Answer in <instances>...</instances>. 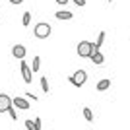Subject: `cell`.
I'll return each instance as SVG.
<instances>
[{
	"label": "cell",
	"instance_id": "cell-4",
	"mask_svg": "<svg viewBox=\"0 0 130 130\" xmlns=\"http://www.w3.org/2000/svg\"><path fill=\"white\" fill-rule=\"evenodd\" d=\"M14 105V99L6 93H0V113H8V109Z\"/></svg>",
	"mask_w": 130,
	"mask_h": 130
},
{
	"label": "cell",
	"instance_id": "cell-19",
	"mask_svg": "<svg viewBox=\"0 0 130 130\" xmlns=\"http://www.w3.org/2000/svg\"><path fill=\"white\" fill-rule=\"evenodd\" d=\"M25 97H29V99H33V101H37L39 97H35V95H33V93H25Z\"/></svg>",
	"mask_w": 130,
	"mask_h": 130
},
{
	"label": "cell",
	"instance_id": "cell-2",
	"mask_svg": "<svg viewBox=\"0 0 130 130\" xmlns=\"http://www.w3.org/2000/svg\"><path fill=\"white\" fill-rule=\"evenodd\" d=\"M93 53V43L89 41H80L78 43V54H80V58H89Z\"/></svg>",
	"mask_w": 130,
	"mask_h": 130
},
{
	"label": "cell",
	"instance_id": "cell-9",
	"mask_svg": "<svg viewBox=\"0 0 130 130\" xmlns=\"http://www.w3.org/2000/svg\"><path fill=\"white\" fill-rule=\"evenodd\" d=\"M105 35H107L105 31H101V33L97 35V41L93 43V51H99V49H101V45H103V41H105Z\"/></svg>",
	"mask_w": 130,
	"mask_h": 130
},
{
	"label": "cell",
	"instance_id": "cell-10",
	"mask_svg": "<svg viewBox=\"0 0 130 130\" xmlns=\"http://www.w3.org/2000/svg\"><path fill=\"white\" fill-rule=\"evenodd\" d=\"M72 12H68V10H62V12H56V20H72Z\"/></svg>",
	"mask_w": 130,
	"mask_h": 130
},
{
	"label": "cell",
	"instance_id": "cell-20",
	"mask_svg": "<svg viewBox=\"0 0 130 130\" xmlns=\"http://www.w3.org/2000/svg\"><path fill=\"white\" fill-rule=\"evenodd\" d=\"M54 2H56V4H62V6L68 4V0H54Z\"/></svg>",
	"mask_w": 130,
	"mask_h": 130
},
{
	"label": "cell",
	"instance_id": "cell-23",
	"mask_svg": "<svg viewBox=\"0 0 130 130\" xmlns=\"http://www.w3.org/2000/svg\"><path fill=\"white\" fill-rule=\"evenodd\" d=\"M107 2H113V0H107Z\"/></svg>",
	"mask_w": 130,
	"mask_h": 130
},
{
	"label": "cell",
	"instance_id": "cell-18",
	"mask_svg": "<svg viewBox=\"0 0 130 130\" xmlns=\"http://www.w3.org/2000/svg\"><path fill=\"white\" fill-rule=\"evenodd\" d=\"M76 6H86V0H72Z\"/></svg>",
	"mask_w": 130,
	"mask_h": 130
},
{
	"label": "cell",
	"instance_id": "cell-13",
	"mask_svg": "<svg viewBox=\"0 0 130 130\" xmlns=\"http://www.w3.org/2000/svg\"><path fill=\"white\" fill-rule=\"evenodd\" d=\"M84 117H86V120H89V122L93 120V113H91L89 107H84Z\"/></svg>",
	"mask_w": 130,
	"mask_h": 130
},
{
	"label": "cell",
	"instance_id": "cell-21",
	"mask_svg": "<svg viewBox=\"0 0 130 130\" xmlns=\"http://www.w3.org/2000/svg\"><path fill=\"white\" fill-rule=\"evenodd\" d=\"M35 124H37V128L41 130V119H35Z\"/></svg>",
	"mask_w": 130,
	"mask_h": 130
},
{
	"label": "cell",
	"instance_id": "cell-6",
	"mask_svg": "<svg viewBox=\"0 0 130 130\" xmlns=\"http://www.w3.org/2000/svg\"><path fill=\"white\" fill-rule=\"evenodd\" d=\"M12 54L20 60L25 58V47H23V45H14V47H12Z\"/></svg>",
	"mask_w": 130,
	"mask_h": 130
},
{
	"label": "cell",
	"instance_id": "cell-3",
	"mask_svg": "<svg viewBox=\"0 0 130 130\" xmlns=\"http://www.w3.org/2000/svg\"><path fill=\"white\" fill-rule=\"evenodd\" d=\"M86 80H87L86 70H78V72H74V74L68 78V82H72V86H76V87H82L84 84H86Z\"/></svg>",
	"mask_w": 130,
	"mask_h": 130
},
{
	"label": "cell",
	"instance_id": "cell-15",
	"mask_svg": "<svg viewBox=\"0 0 130 130\" xmlns=\"http://www.w3.org/2000/svg\"><path fill=\"white\" fill-rule=\"evenodd\" d=\"M25 128L27 130H39L37 124H35V120H25Z\"/></svg>",
	"mask_w": 130,
	"mask_h": 130
},
{
	"label": "cell",
	"instance_id": "cell-7",
	"mask_svg": "<svg viewBox=\"0 0 130 130\" xmlns=\"http://www.w3.org/2000/svg\"><path fill=\"white\" fill-rule=\"evenodd\" d=\"M14 105H16L18 109H23V111H27L29 109V101L23 97H14Z\"/></svg>",
	"mask_w": 130,
	"mask_h": 130
},
{
	"label": "cell",
	"instance_id": "cell-14",
	"mask_svg": "<svg viewBox=\"0 0 130 130\" xmlns=\"http://www.w3.org/2000/svg\"><path fill=\"white\" fill-rule=\"evenodd\" d=\"M22 23L23 25H29V23H31V14H29V12H25V14H23V20H22Z\"/></svg>",
	"mask_w": 130,
	"mask_h": 130
},
{
	"label": "cell",
	"instance_id": "cell-8",
	"mask_svg": "<svg viewBox=\"0 0 130 130\" xmlns=\"http://www.w3.org/2000/svg\"><path fill=\"white\" fill-rule=\"evenodd\" d=\"M89 58H91L93 60V64H103V60H105V56H103V54H101V53H99V51H93V53H91V56H89Z\"/></svg>",
	"mask_w": 130,
	"mask_h": 130
},
{
	"label": "cell",
	"instance_id": "cell-11",
	"mask_svg": "<svg viewBox=\"0 0 130 130\" xmlns=\"http://www.w3.org/2000/svg\"><path fill=\"white\" fill-rule=\"evenodd\" d=\"M109 86H111V80H101V82H97V91H105V89H109Z\"/></svg>",
	"mask_w": 130,
	"mask_h": 130
},
{
	"label": "cell",
	"instance_id": "cell-17",
	"mask_svg": "<svg viewBox=\"0 0 130 130\" xmlns=\"http://www.w3.org/2000/svg\"><path fill=\"white\" fill-rule=\"evenodd\" d=\"M8 113H10V117H12V120H18V113H16V111H14V109H8Z\"/></svg>",
	"mask_w": 130,
	"mask_h": 130
},
{
	"label": "cell",
	"instance_id": "cell-5",
	"mask_svg": "<svg viewBox=\"0 0 130 130\" xmlns=\"http://www.w3.org/2000/svg\"><path fill=\"white\" fill-rule=\"evenodd\" d=\"M20 66H22L23 82H25V84H31V80H33V78H31V66H27V62H25L23 58H22V64H20Z\"/></svg>",
	"mask_w": 130,
	"mask_h": 130
},
{
	"label": "cell",
	"instance_id": "cell-12",
	"mask_svg": "<svg viewBox=\"0 0 130 130\" xmlns=\"http://www.w3.org/2000/svg\"><path fill=\"white\" fill-rule=\"evenodd\" d=\"M31 68H33V72H39V68H41V56H35V58H33Z\"/></svg>",
	"mask_w": 130,
	"mask_h": 130
},
{
	"label": "cell",
	"instance_id": "cell-1",
	"mask_svg": "<svg viewBox=\"0 0 130 130\" xmlns=\"http://www.w3.org/2000/svg\"><path fill=\"white\" fill-rule=\"evenodd\" d=\"M51 25L49 23H45V22H39V23H35V29H33V35L37 39H47L51 35Z\"/></svg>",
	"mask_w": 130,
	"mask_h": 130
},
{
	"label": "cell",
	"instance_id": "cell-16",
	"mask_svg": "<svg viewBox=\"0 0 130 130\" xmlns=\"http://www.w3.org/2000/svg\"><path fill=\"white\" fill-rule=\"evenodd\" d=\"M41 87H43L45 93H49V80L47 78H41Z\"/></svg>",
	"mask_w": 130,
	"mask_h": 130
},
{
	"label": "cell",
	"instance_id": "cell-22",
	"mask_svg": "<svg viewBox=\"0 0 130 130\" xmlns=\"http://www.w3.org/2000/svg\"><path fill=\"white\" fill-rule=\"evenodd\" d=\"M23 0H10V4H22Z\"/></svg>",
	"mask_w": 130,
	"mask_h": 130
}]
</instances>
